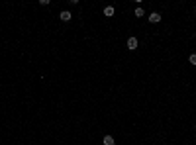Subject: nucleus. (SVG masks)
Masks as SVG:
<instances>
[{"label":"nucleus","mask_w":196,"mask_h":145,"mask_svg":"<svg viewBox=\"0 0 196 145\" xmlns=\"http://www.w3.org/2000/svg\"><path fill=\"white\" fill-rule=\"evenodd\" d=\"M59 18H61V22H69V20L73 18V14L69 12V10H63V12L59 14Z\"/></svg>","instance_id":"7ed1b4c3"},{"label":"nucleus","mask_w":196,"mask_h":145,"mask_svg":"<svg viewBox=\"0 0 196 145\" xmlns=\"http://www.w3.org/2000/svg\"><path fill=\"white\" fill-rule=\"evenodd\" d=\"M102 143H104V145H116V141H114V137H112V135H104Z\"/></svg>","instance_id":"20e7f679"},{"label":"nucleus","mask_w":196,"mask_h":145,"mask_svg":"<svg viewBox=\"0 0 196 145\" xmlns=\"http://www.w3.org/2000/svg\"><path fill=\"white\" fill-rule=\"evenodd\" d=\"M137 45H139V41H137V37H128V49H130V51L137 49Z\"/></svg>","instance_id":"f257e3e1"},{"label":"nucleus","mask_w":196,"mask_h":145,"mask_svg":"<svg viewBox=\"0 0 196 145\" xmlns=\"http://www.w3.org/2000/svg\"><path fill=\"white\" fill-rule=\"evenodd\" d=\"M133 14H135V18H143V8H135V12H133Z\"/></svg>","instance_id":"423d86ee"},{"label":"nucleus","mask_w":196,"mask_h":145,"mask_svg":"<svg viewBox=\"0 0 196 145\" xmlns=\"http://www.w3.org/2000/svg\"><path fill=\"white\" fill-rule=\"evenodd\" d=\"M104 16L106 18H112V16H114V6H106L104 8Z\"/></svg>","instance_id":"39448f33"},{"label":"nucleus","mask_w":196,"mask_h":145,"mask_svg":"<svg viewBox=\"0 0 196 145\" xmlns=\"http://www.w3.org/2000/svg\"><path fill=\"white\" fill-rule=\"evenodd\" d=\"M149 22L151 24H159V22H161V14L159 12H151L149 14Z\"/></svg>","instance_id":"f03ea898"},{"label":"nucleus","mask_w":196,"mask_h":145,"mask_svg":"<svg viewBox=\"0 0 196 145\" xmlns=\"http://www.w3.org/2000/svg\"><path fill=\"white\" fill-rule=\"evenodd\" d=\"M188 63H192V65L196 67V53H192V55L188 57Z\"/></svg>","instance_id":"0eeeda50"}]
</instances>
